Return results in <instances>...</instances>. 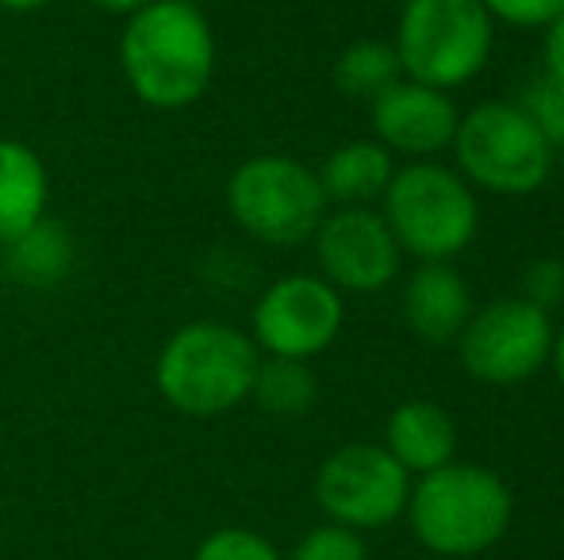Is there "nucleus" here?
<instances>
[{
  "instance_id": "27",
  "label": "nucleus",
  "mask_w": 564,
  "mask_h": 560,
  "mask_svg": "<svg viewBox=\"0 0 564 560\" xmlns=\"http://www.w3.org/2000/svg\"><path fill=\"white\" fill-rule=\"evenodd\" d=\"M550 365H553V376H557V384L564 388V322L557 330H553V353H550Z\"/></svg>"
},
{
  "instance_id": "22",
  "label": "nucleus",
  "mask_w": 564,
  "mask_h": 560,
  "mask_svg": "<svg viewBox=\"0 0 564 560\" xmlns=\"http://www.w3.org/2000/svg\"><path fill=\"white\" fill-rule=\"evenodd\" d=\"M519 108L534 120V128L542 131L553 150L564 146V89L561 85H553L550 77L538 74L534 81H527V89L519 92Z\"/></svg>"
},
{
  "instance_id": "16",
  "label": "nucleus",
  "mask_w": 564,
  "mask_h": 560,
  "mask_svg": "<svg viewBox=\"0 0 564 560\" xmlns=\"http://www.w3.org/2000/svg\"><path fill=\"white\" fill-rule=\"evenodd\" d=\"M51 177L28 142L0 139V246L20 239L28 227L46 216Z\"/></svg>"
},
{
  "instance_id": "15",
  "label": "nucleus",
  "mask_w": 564,
  "mask_h": 560,
  "mask_svg": "<svg viewBox=\"0 0 564 560\" xmlns=\"http://www.w3.org/2000/svg\"><path fill=\"white\" fill-rule=\"evenodd\" d=\"M315 173H319L327 204H338V208H372L384 196L388 180H392L395 154L380 146L377 139H354L330 150Z\"/></svg>"
},
{
  "instance_id": "26",
  "label": "nucleus",
  "mask_w": 564,
  "mask_h": 560,
  "mask_svg": "<svg viewBox=\"0 0 564 560\" xmlns=\"http://www.w3.org/2000/svg\"><path fill=\"white\" fill-rule=\"evenodd\" d=\"M93 8H100V12H108V15H134L139 8H147L150 0H89Z\"/></svg>"
},
{
  "instance_id": "12",
  "label": "nucleus",
  "mask_w": 564,
  "mask_h": 560,
  "mask_svg": "<svg viewBox=\"0 0 564 560\" xmlns=\"http://www.w3.org/2000/svg\"><path fill=\"white\" fill-rule=\"evenodd\" d=\"M369 123L372 139L384 150L423 162V157H438L453 146L460 112L449 92L400 77L392 89H384L369 105Z\"/></svg>"
},
{
  "instance_id": "9",
  "label": "nucleus",
  "mask_w": 564,
  "mask_h": 560,
  "mask_svg": "<svg viewBox=\"0 0 564 560\" xmlns=\"http://www.w3.org/2000/svg\"><path fill=\"white\" fill-rule=\"evenodd\" d=\"M411 472L377 441L341 446L315 472V503L327 523L349 530H384L403 518L411 495Z\"/></svg>"
},
{
  "instance_id": "28",
  "label": "nucleus",
  "mask_w": 564,
  "mask_h": 560,
  "mask_svg": "<svg viewBox=\"0 0 564 560\" xmlns=\"http://www.w3.org/2000/svg\"><path fill=\"white\" fill-rule=\"evenodd\" d=\"M51 0H0V8L4 12H15V15H28V12H39V8H46Z\"/></svg>"
},
{
  "instance_id": "2",
  "label": "nucleus",
  "mask_w": 564,
  "mask_h": 560,
  "mask_svg": "<svg viewBox=\"0 0 564 560\" xmlns=\"http://www.w3.org/2000/svg\"><path fill=\"white\" fill-rule=\"evenodd\" d=\"M411 538L434 557H480L507 538L514 495L499 472L484 464L449 461L411 480L408 510Z\"/></svg>"
},
{
  "instance_id": "4",
  "label": "nucleus",
  "mask_w": 564,
  "mask_h": 560,
  "mask_svg": "<svg viewBox=\"0 0 564 560\" xmlns=\"http://www.w3.org/2000/svg\"><path fill=\"white\" fill-rule=\"evenodd\" d=\"M392 239L415 262H453L480 234V193L453 165L423 157L395 165L380 196Z\"/></svg>"
},
{
  "instance_id": "24",
  "label": "nucleus",
  "mask_w": 564,
  "mask_h": 560,
  "mask_svg": "<svg viewBox=\"0 0 564 560\" xmlns=\"http://www.w3.org/2000/svg\"><path fill=\"white\" fill-rule=\"evenodd\" d=\"M488 8V15L507 28H527L542 31L564 12V0H480Z\"/></svg>"
},
{
  "instance_id": "6",
  "label": "nucleus",
  "mask_w": 564,
  "mask_h": 560,
  "mask_svg": "<svg viewBox=\"0 0 564 560\" xmlns=\"http://www.w3.org/2000/svg\"><path fill=\"white\" fill-rule=\"evenodd\" d=\"M392 46L403 77L453 92L484 74L496 20L480 0H403Z\"/></svg>"
},
{
  "instance_id": "23",
  "label": "nucleus",
  "mask_w": 564,
  "mask_h": 560,
  "mask_svg": "<svg viewBox=\"0 0 564 560\" xmlns=\"http://www.w3.org/2000/svg\"><path fill=\"white\" fill-rule=\"evenodd\" d=\"M522 299H530L542 311H557L564 304V262L557 257H534L522 270Z\"/></svg>"
},
{
  "instance_id": "13",
  "label": "nucleus",
  "mask_w": 564,
  "mask_h": 560,
  "mask_svg": "<svg viewBox=\"0 0 564 560\" xmlns=\"http://www.w3.org/2000/svg\"><path fill=\"white\" fill-rule=\"evenodd\" d=\"M403 327L426 345H453L476 311L465 273L453 262H419L400 292Z\"/></svg>"
},
{
  "instance_id": "14",
  "label": "nucleus",
  "mask_w": 564,
  "mask_h": 560,
  "mask_svg": "<svg viewBox=\"0 0 564 560\" xmlns=\"http://www.w3.org/2000/svg\"><path fill=\"white\" fill-rule=\"evenodd\" d=\"M380 446L411 472L423 476L442 464L457 461V422L442 404L434 399H403L384 426V441Z\"/></svg>"
},
{
  "instance_id": "1",
  "label": "nucleus",
  "mask_w": 564,
  "mask_h": 560,
  "mask_svg": "<svg viewBox=\"0 0 564 560\" xmlns=\"http://www.w3.org/2000/svg\"><path fill=\"white\" fill-rule=\"evenodd\" d=\"M216 31L193 0H150L119 35V66L131 92L158 112H181L216 77Z\"/></svg>"
},
{
  "instance_id": "20",
  "label": "nucleus",
  "mask_w": 564,
  "mask_h": 560,
  "mask_svg": "<svg viewBox=\"0 0 564 560\" xmlns=\"http://www.w3.org/2000/svg\"><path fill=\"white\" fill-rule=\"evenodd\" d=\"M193 560H284V557L265 534L246 530V526H224V530H212L196 546Z\"/></svg>"
},
{
  "instance_id": "3",
  "label": "nucleus",
  "mask_w": 564,
  "mask_h": 560,
  "mask_svg": "<svg viewBox=\"0 0 564 560\" xmlns=\"http://www.w3.org/2000/svg\"><path fill=\"white\" fill-rule=\"evenodd\" d=\"M258 365L261 350L246 330L196 319L165 338L154 361V384L173 411L188 419H216L250 399Z\"/></svg>"
},
{
  "instance_id": "11",
  "label": "nucleus",
  "mask_w": 564,
  "mask_h": 560,
  "mask_svg": "<svg viewBox=\"0 0 564 560\" xmlns=\"http://www.w3.org/2000/svg\"><path fill=\"white\" fill-rule=\"evenodd\" d=\"M319 277L338 292L372 296L400 277L403 250L377 208H335L312 239Z\"/></svg>"
},
{
  "instance_id": "7",
  "label": "nucleus",
  "mask_w": 564,
  "mask_h": 560,
  "mask_svg": "<svg viewBox=\"0 0 564 560\" xmlns=\"http://www.w3.org/2000/svg\"><path fill=\"white\" fill-rule=\"evenodd\" d=\"M327 193L312 165L289 154L246 157L227 180V211L261 246H304L327 216Z\"/></svg>"
},
{
  "instance_id": "8",
  "label": "nucleus",
  "mask_w": 564,
  "mask_h": 560,
  "mask_svg": "<svg viewBox=\"0 0 564 560\" xmlns=\"http://www.w3.org/2000/svg\"><path fill=\"white\" fill-rule=\"evenodd\" d=\"M553 315L522 296H503L468 315L457 345L460 369L491 388L527 384L550 365Z\"/></svg>"
},
{
  "instance_id": "5",
  "label": "nucleus",
  "mask_w": 564,
  "mask_h": 560,
  "mask_svg": "<svg viewBox=\"0 0 564 560\" xmlns=\"http://www.w3.org/2000/svg\"><path fill=\"white\" fill-rule=\"evenodd\" d=\"M453 169L476 188L491 196H534L550 185L557 150L545 142L519 100H480L460 112L453 135Z\"/></svg>"
},
{
  "instance_id": "10",
  "label": "nucleus",
  "mask_w": 564,
  "mask_h": 560,
  "mask_svg": "<svg viewBox=\"0 0 564 560\" xmlns=\"http://www.w3.org/2000/svg\"><path fill=\"white\" fill-rule=\"evenodd\" d=\"M346 304L319 273H289L258 296L250 311V338L261 358L312 361L338 342Z\"/></svg>"
},
{
  "instance_id": "18",
  "label": "nucleus",
  "mask_w": 564,
  "mask_h": 560,
  "mask_svg": "<svg viewBox=\"0 0 564 560\" xmlns=\"http://www.w3.org/2000/svg\"><path fill=\"white\" fill-rule=\"evenodd\" d=\"M400 77H403L400 54H395V46L384 43V39H357V43H349L335 62L338 92L349 100H361V105H372V100L384 89H392Z\"/></svg>"
},
{
  "instance_id": "17",
  "label": "nucleus",
  "mask_w": 564,
  "mask_h": 560,
  "mask_svg": "<svg viewBox=\"0 0 564 560\" xmlns=\"http://www.w3.org/2000/svg\"><path fill=\"white\" fill-rule=\"evenodd\" d=\"M4 265L12 270L15 281L23 284H54L69 273L74 265V239L62 223L54 219H39L35 227L20 234V239L8 242L4 254Z\"/></svg>"
},
{
  "instance_id": "21",
  "label": "nucleus",
  "mask_w": 564,
  "mask_h": 560,
  "mask_svg": "<svg viewBox=\"0 0 564 560\" xmlns=\"http://www.w3.org/2000/svg\"><path fill=\"white\" fill-rule=\"evenodd\" d=\"M284 560H369V546L349 526L323 523L315 530H307Z\"/></svg>"
},
{
  "instance_id": "25",
  "label": "nucleus",
  "mask_w": 564,
  "mask_h": 560,
  "mask_svg": "<svg viewBox=\"0 0 564 560\" xmlns=\"http://www.w3.org/2000/svg\"><path fill=\"white\" fill-rule=\"evenodd\" d=\"M542 31V77H550L553 85L564 89V12Z\"/></svg>"
},
{
  "instance_id": "19",
  "label": "nucleus",
  "mask_w": 564,
  "mask_h": 560,
  "mask_svg": "<svg viewBox=\"0 0 564 560\" xmlns=\"http://www.w3.org/2000/svg\"><path fill=\"white\" fill-rule=\"evenodd\" d=\"M250 399L265 415L296 419V415H307L315 407V399H319V381H315V373H312L307 361L261 358Z\"/></svg>"
},
{
  "instance_id": "29",
  "label": "nucleus",
  "mask_w": 564,
  "mask_h": 560,
  "mask_svg": "<svg viewBox=\"0 0 564 560\" xmlns=\"http://www.w3.org/2000/svg\"><path fill=\"white\" fill-rule=\"evenodd\" d=\"M0 270H4V257H0Z\"/></svg>"
}]
</instances>
